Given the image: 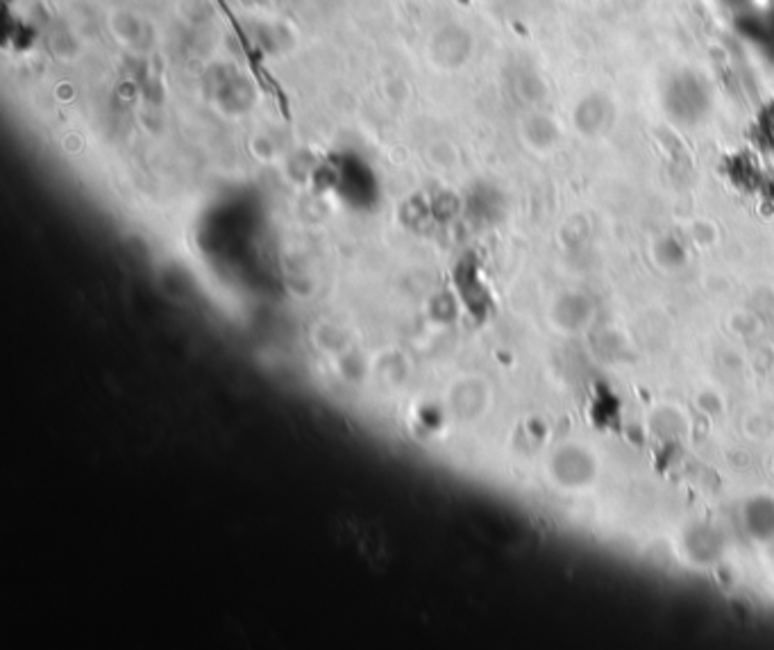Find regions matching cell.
<instances>
[{
	"instance_id": "2",
	"label": "cell",
	"mask_w": 774,
	"mask_h": 650,
	"mask_svg": "<svg viewBox=\"0 0 774 650\" xmlns=\"http://www.w3.org/2000/svg\"><path fill=\"white\" fill-rule=\"evenodd\" d=\"M552 319L565 334L583 332L593 321V305L581 293H565L552 307Z\"/></svg>"
},
{
	"instance_id": "1",
	"label": "cell",
	"mask_w": 774,
	"mask_h": 650,
	"mask_svg": "<svg viewBox=\"0 0 774 650\" xmlns=\"http://www.w3.org/2000/svg\"><path fill=\"white\" fill-rule=\"evenodd\" d=\"M550 471L557 485L570 491H579L591 487L598 478V461H595L593 452L579 443H563L550 459Z\"/></svg>"
}]
</instances>
